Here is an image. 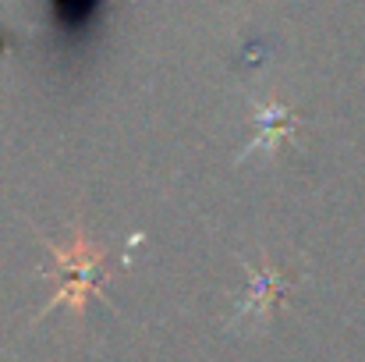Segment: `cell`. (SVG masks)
I'll return each mask as SVG.
<instances>
[{
    "mask_svg": "<svg viewBox=\"0 0 365 362\" xmlns=\"http://www.w3.org/2000/svg\"><path fill=\"white\" fill-rule=\"evenodd\" d=\"M50 252L61 263V291L53 302H68L71 309L82 313L89 295H100V284L93 281V273L103 263V252L96 245H89L82 235H71L68 245H50Z\"/></svg>",
    "mask_w": 365,
    "mask_h": 362,
    "instance_id": "1",
    "label": "cell"
}]
</instances>
